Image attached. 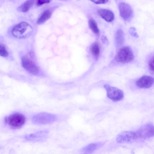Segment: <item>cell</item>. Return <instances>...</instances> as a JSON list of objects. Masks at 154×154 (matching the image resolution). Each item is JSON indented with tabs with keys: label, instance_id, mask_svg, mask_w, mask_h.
<instances>
[{
	"label": "cell",
	"instance_id": "cell-1",
	"mask_svg": "<svg viewBox=\"0 0 154 154\" xmlns=\"http://www.w3.org/2000/svg\"><path fill=\"white\" fill-rule=\"evenodd\" d=\"M129 143L148 139L154 136V125L146 124L135 131H128Z\"/></svg>",
	"mask_w": 154,
	"mask_h": 154
},
{
	"label": "cell",
	"instance_id": "cell-2",
	"mask_svg": "<svg viewBox=\"0 0 154 154\" xmlns=\"http://www.w3.org/2000/svg\"><path fill=\"white\" fill-rule=\"evenodd\" d=\"M4 122L11 128L17 129L23 127L26 122V118L22 114L15 112L11 114L5 118Z\"/></svg>",
	"mask_w": 154,
	"mask_h": 154
},
{
	"label": "cell",
	"instance_id": "cell-3",
	"mask_svg": "<svg viewBox=\"0 0 154 154\" xmlns=\"http://www.w3.org/2000/svg\"><path fill=\"white\" fill-rule=\"evenodd\" d=\"M33 31L31 26L26 22H22L15 25L12 29L13 35L18 38H23L30 35Z\"/></svg>",
	"mask_w": 154,
	"mask_h": 154
},
{
	"label": "cell",
	"instance_id": "cell-4",
	"mask_svg": "<svg viewBox=\"0 0 154 154\" xmlns=\"http://www.w3.org/2000/svg\"><path fill=\"white\" fill-rule=\"evenodd\" d=\"M57 119V116L55 114L43 112L38 113L33 116L32 120L34 124L45 125L54 123Z\"/></svg>",
	"mask_w": 154,
	"mask_h": 154
},
{
	"label": "cell",
	"instance_id": "cell-5",
	"mask_svg": "<svg viewBox=\"0 0 154 154\" xmlns=\"http://www.w3.org/2000/svg\"><path fill=\"white\" fill-rule=\"evenodd\" d=\"M134 55L131 49L128 47H124L120 49L115 56V60L121 63H127L132 61Z\"/></svg>",
	"mask_w": 154,
	"mask_h": 154
},
{
	"label": "cell",
	"instance_id": "cell-6",
	"mask_svg": "<svg viewBox=\"0 0 154 154\" xmlns=\"http://www.w3.org/2000/svg\"><path fill=\"white\" fill-rule=\"evenodd\" d=\"M107 97L114 101H118L122 100L124 98L123 91L117 88L112 86L108 84L104 85Z\"/></svg>",
	"mask_w": 154,
	"mask_h": 154
},
{
	"label": "cell",
	"instance_id": "cell-7",
	"mask_svg": "<svg viewBox=\"0 0 154 154\" xmlns=\"http://www.w3.org/2000/svg\"><path fill=\"white\" fill-rule=\"evenodd\" d=\"M49 133V131L47 130H40L27 134L25 136L24 138L25 140L29 142H41L47 139Z\"/></svg>",
	"mask_w": 154,
	"mask_h": 154
},
{
	"label": "cell",
	"instance_id": "cell-8",
	"mask_svg": "<svg viewBox=\"0 0 154 154\" xmlns=\"http://www.w3.org/2000/svg\"><path fill=\"white\" fill-rule=\"evenodd\" d=\"M120 15L125 20H130L132 17L133 12L130 6L125 2L120 3L119 6Z\"/></svg>",
	"mask_w": 154,
	"mask_h": 154
},
{
	"label": "cell",
	"instance_id": "cell-9",
	"mask_svg": "<svg viewBox=\"0 0 154 154\" xmlns=\"http://www.w3.org/2000/svg\"><path fill=\"white\" fill-rule=\"evenodd\" d=\"M21 64L23 68L27 71L34 75H37L39 69L34 62L27 57L22 58Z\"/></svg>",
	"mask_w": 154,
	"mask_h": 154
},
{
	"label": "cell",
	"instance_id": "cell-10",
	"mask_svg": "<svg viewBox=\"0 0 154 154\" xmlns=\"http://www.w3.org/2000/svg\"><path fill=\"white\" fill-rule=\"evenodd\" d=\"M154 84V78L152 77L144 75L140 77L135 82L137 87L141 88H148L152 86Z\"/></svg>",
	"mask_w": 154,
	"mask_h": 154
},
{
	"label": "cell",
	"instance_id": "cell-11",
	"mask_svg": "<svg viewBox=\"0 0 154 154\" xmlns=\"http://www.w3.org/2000/svg\"><path fill=\"white\" fill-rule=\"evenodd\" d=\"M98 15L108 22L113 21L115 18L114 13L111 10L106 9H101L97 11Z\"/></svg>",
	"mask_w": 154,
	"mask_h": 154
},
{
	"label": "cell",
	"instance_id": "cell-12",
	"mask_svg": "<svg viewBox=\"0 0 154 154\" xmlns=\"http://www.w3.org/2000/svg\"><path fill=\"white\" fill-rule=\"evenodd\" d=\"M105 143L104 142H99L91 143L83 148L82 149V151L85 153H91L101 147Z\"/></svg>",
	"mask_w": 154,
	"mask_h": 154
},
{
	"label": "cell",
	"instance_id": "cell-13",
	"mask_svg": "<svg viewBox=\"0 0 154 154\" xmlns=\"http://www.w3.org/2000/svg\"><path fill=\"white\" fill-rule=\"evenodd\" d=\"M115 39L117 46L122 45L124 42V34L121 29H119L116 31L115 34Z\"/></svg>",
	"mask_w": 154,
	"mask_h": 154
},
{
	"label": "cell",
	"instance_id": "cell-14",
	"mask_svg": "<svg viewBox=\"0 0 154 154\" xmlns=\"http://www.w3.org/2000/svg\"><path fill=\"white\" fill-rule=\"evenodd\" d=\"M52 13L49 10H46L44 11L38 18L37 23L38 24L43 23L51 17Z\"/></svg>",
	"mask_w": 154,
	"mask_h": 154
},
{
	"label": "cell",
	"instance_id": "cell-15",
	"mask_svg": "<svg viewBox=\"0 0 154 154\" xmlns=\"http://www.w3.org/2000/svg\"><path fill=\"white\" fill-rule=\"evenodd\" d=\"M34 3V0H27L18 8L20 11L26 12L28 11L32 7Z\"/></svg>",
	"mask_w": 154,
	"mask_h": 154
},
{
	"label": "cell",
	"instance_id": "cell-16",
	"mask_svg": "<svg viewBox=\"0 0 154 154\" xmlns=\"http://www.w3.org/2000/svg\"><path fill=\"white\" fill-rule=\"evenodd\" d=\"M88 24L92 32L97 35H99V30L95 21L93 19H91L89 20Z\"/></svg>",
	"mask_w": 154,
	"mask_h": 154
},
{
	"label": "cell",
	"instance_id": "cell-17",
	"mask_svg": "<svg viewBox=\"0 0 154 154\" xmlns=\"http://www.w3.org/2000/svg\"><path fill=\"white\" fill-rule=\"evenodd\" d=\"M91 50L95 59L96 60L98 59L100 54V48L98 44L97 43L93 44L91 46Z\"/></svg>",
	"mask_w": 154,
	"mask_h": 154
},
{
	"label": "cell",
	"instance_id": "cell-18",
	"mask_svg": "<svg viewBox=\"0 0 154 154\" xmlns=\"http://www.w3.org/2000/svg\"><path fill=\"white\" fill-rule=\"evenodd\" d=\"M0 54L3 57H7L8 55V53L7 50L5 46L3 44L0 45Z\"/></svg>",
	"mask_w": 154,
	"mask_h": 154
},
{
	"label": "cell",
	"instance_id": "cell-19",
	"mask_svg": "<svg viewBox=\"0 0 154 154\" xmlns=\"http://www.w3.org/2000/svg\"><path fill=\"white\" fill-rule=\"evenodd\" d=\"M148 67L150 71L154 73V55L149 59L148 62Z\"/></svg>",
	"mask_w": 154,
	"mask_h": 154
},
{
	"label": "cell",
	"instance_id": "cell-20",
	"mask_svg": "<svg viewBox=\"0 0 154 154\" xmlns=\"http://www.w3.org/2000/svg\"><path fill=\"white\" fill-rule=\"evenodd\" d=\"M129 32L131 35L134 37L137 38L138 37V35L137 33L136 29L133 27H132L130 28Z\"/></svg>",
	"mask_w": 154,
	"mask_h": 154
},
{
	"label": "cell",
	"instance_id": "cell-21",
	"mask_svg": "<svg viewBox=\"0 0 154 154\" xmlns=\"http://www.w3.org/2000/svg\"><path fill=\"white\" fill-rule=\"evenodd\" d=\"M51 0H37V4L38 6H40L43 4L48 3Z\"/></svg>",
	"mask_w": 154,
	"mask_h": 154
},
{
	"label": "cell",
	"instance_id": "cell-22",
	"mask_svg": "<svg viewBox=\"0 0 154 154\" xmlns=\"http://www.w3.org/2000/svg\"><path fill=\"white\" fill-rule=\"evenodd\" d=\"M93 2L98 4H104L106 3L108 0H91Z\"/></svg>",
	"mask_w": 154,
	"mask_h": 154
},
{
	"label": "cell",
	"instance_id": "cell-23",
	"mask_svg": "<svg viewBox=\"0 0 154 154\" xmlns=\"http://www.w3.org/2000/svg\"><path fill=\"white\" fill-rule=\"evenodd\" d=\"M101 40L102 42H104V43L105 42H106L107 41V40L106 38L104 36H103V37H102Z\"/></svg>",
	"mask_w": 154,
	"mask_h": 154
},
{
	"label": "cell",
	"instance_id": "cell-24",
	"mask_svg": "<svg viewBox=\"0 0 154 154\" xmlns=\"http://www.w3.org/2000/svg\"></svg>",
	"mask_w": 154,
	"mask_h": 154
}]
</instances>
